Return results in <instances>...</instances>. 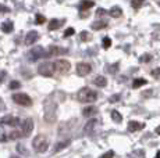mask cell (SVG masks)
I'll use <instances>...</instances> for the list:
<instances>
[{
	"instance_id": "6da1fadb",
	"label": "cell",
	"mask_w": 160,
	"mask_h": 158,
	"mask_svg": "<svg viewBox=\"0 0 160 158\" xmlns=\"http://www.w3.org/2000/svg\"><path fill=\"white\" fill-rule=\"evenodd\" d=\"M78 100L81 103H93L98 100V93L89 87H82L78 92Z\"/></svg>"
},
{
	"instance_id": "7a4b0ae2",
	"label": "cell",
	"mask_w": 160,
	"mask_h": 158,
	"mask_svg": "<svg viewBox=\"0 0 160 158\" xmlns=\"http://www.w3.org/2000/svg\"><path fill=\"white\" fill-rule=\"evenodd\" d=\"M32 146H33V148H35L38 153H45V151L48 150V147H49V140L46 139V136L38 135L35 139H33Z\"/></svg>"
},
{
	"instance_id": "3957f363",
	"label": "cell",
	"mask_w": 160,
	"mask_h": 158,
	"mask_svg": "<svg viewBox=\"0 0 160 158\" xmlns=\"http://www.w3.org/2000/svg\"><path fill=\"white\" fill-rule=\"evenodd\" d=\"M54 71H56V69H54V63L45 61V63L39 64V67H38V72L42 77H52Z\"/></svg>"
},
{
	"instance_id": "277c9868",
	"label": "cell",
	"mask_w": 160,
	"mask_h": 158,
	"mask_svg": "<svg viewBox=\"0 0 160 158\" xmlns=\"http://www.w3.org/2000/svg\"><path fill=\"white\" fill-rule=\"evenodd\" d=\"M45 54H46V51L42 46L33 47L32 50L28 51V60L31 63H35V61H38L39 58H45Z\"/></svg>"
},
{
	"instance_id": "5b68a950",
	"label": "cell",
	"mask_w": 160,
	"mask_h": 158,
	"mask_svg": "<svg viewBox=\"0 0 160 158\" xmlns=\"http://www.w3.org/2000/svg\"><path fill=\"white\" fill-rule=\"evenodd\" d=\"M13 100L17 103V104L24 105V107H29V105H32V99H31L27 93H14Z\"/></svg>"
},
{
	"instance_id": "8992f818",
	"label": "cell",
	"mask_w": 160,
	"mask_h": 158,
	"mask_svg": "<svg viewBox=\"0 0 160 158\" xmlns=\"http://www.w3.org/2000/svg\"><path fill=\"white\" fill-rule=\"evenodd\" d=\"M70 68H71V64H70V61H67V60H57L54 63V69L57 72H61V74L68 72Z\"/></svg>"
},
{
	"instance_id": "52a82bcc",
	"label": "cell",
	"mask_w": 160,
	"mask_h": 158,
	"mask_svg": "<svg viewBox=\"0 0 160 158\" xmlns=\"http://www.w3.org/2000/svg\"><path fill=\"white\" fill-rule=\"evenodd\" d=\"M91 71H92L91 64H88V63H78L77 64V74H78L79 77H85V75H88Z\"/></svg>"
},
{
	"instance_id": "ba28073f",
	"label": "cell",
	"mask_w": 160,
	"mask_h": 158,
	"mask_svg": "<svg viewBox=\"0 0 160 158\" xmlns=\"http://www.w3.org/2000/svg\"><path fill=\"white\" fill-rule=\"evenodd\" d=\"M21 130H22L24 136H29L31 133H32V130H33V119L32 118H27V119H24Z\"/></svg>"
},
{
	"instance_id": "9c48e42d",
	"label": "cell",
	"mask_w": 160,
	"mask_h": 158,
	"mask_svg": "<svg viewBox=\"0 0 160 158\" xmlns=\"http://www.w3.org/2000/svg\"><path fill=\"white\" fill-rule=\"evenodd\" d=\"M20 123V119L17 117H13V115H6L0 119V125H8V126H17Z\"/></svg>"
},
{
	"instance_id": "30bf717a",
	"label": "cell",
	"mask_w": 160,
	"mask_h": 158,
	"mask_svg": "<svg viewBox=\"0 0 160 158\" xmlns=\"http://www.w3.org/2000/svg\"><path fill=\"white\" fill-rule=\"evenodd\" d=\"M67 50L66 49H61L57 46H50L49 47V51H46L45 57H52V56H58V54H66Z\"/></svg>"
},
{
	"instance_id": "8fae6325",
	"label": "cell",
	"mask_w": 160,
	"mask_h": 158,
	"mask_svg": "<svg viewBox=\"0 0 160 158\" xmlns=\"http://www.w3.org/2000/svg\"><path fill=\"white\" fill-rule=\"evenodd\" d=\"M39 39V33L36 31H29L25 36V43L27 44H33Z\"/></svg>"
},
{
	"instance_id": "7c38bea8",
	"label": "cell",
	"mask_w": 160,
	"mask_h": 158,
	"mask_svg": "<svg viewBox=\"0 0 160 158\" xmlns=\"http://www.w3.org/2000/svg\"><path fill=\"white\" fill-rule=\"evenodd\" d=\"M66 24V20H52L50 22H49V31H54V29H58L61 28V26Z\"/></svg>"
},
{
	"instance_id": "4fadbf2b",
	"label": "cell",
	"mask_w": 160,
	"mask_h": 158,
	"mask_svg": "<svg viewBox=\"0 0 160 158\" xmlns=\"http://www.w3.org/2000/svg\"><path fill=\"white\" fill-rule=\"evenodd\" d=\"M142 128H145V125L138 122V121H130V122H128V130H130V132H138V130H141Z\"/></svg>"
},
{
	"instance_id": "5bb4252c",
	"label": "cell",
	"mask_w": 160,
	"mask_h": 158,
	"mask_svg": "<svg viewBox=\"0 0 160 158\" xmlns=\"http://www.w3.org/2000/svg\"><path fill=\"white\" fill-rule=\"evenodd\" d=\"M93 6H95V2H92V0H82V2H79L78 8L81 11H85V10H89V8H92Z\"/></svg>"
},
{
	"instance_id": "9a60e30c",
	"label": "cell",
	"mask_w": 160,
	"mask_h": 158,
	"mask_svg": "<svg viewBox=\"0 0 160 158\" xmlns=\"http://www.w3.org/2000/svg\"><path fill=\"white\" fill-rule=\"evenodd\" d=\"M104 28H107V21L104 20H98L92 24V29H95V31H100V29Z\"/></svg>"
},
{
	"instance_id": "2e32d148",
	"label": "cell",
	"mask_w": 160,
	"mask_h": 158,
	"mask_svg": "<svg viewBox=\"0 0 160 158\" xmlns=\"http://www.w3.org/2000/svg\"><path fill=\"white\" fill-rule=\"evenodd\" d=\"M82 114H84V117H95V115L98 114V108L92 107V105H88V107H85L84 110H82Z\"/></svg>"
},
{
	"instance_id": "e0dca14e",
	"label": "cell",
	"mask_w": 160,
	"mask_h": 158,
	"mask_svg": "<svg viewBox=\"0 0 160 158\" xmlns=\"http://www.w3.org/2000/svg\"><path fill=\"white\" fill-rule=\"evenodd\" d=\"M96 125H98V121L95 119V118H93V119H89L88 122H87V125H85V129L84 130L87 133H92L95 130V126H96Z\"/></svg>"
},
{
	"instance_id": "ac0fdd59",
	"label": "cell",
	"mask_w": 160,
	"mask_h": 158,
	"mask_svg": "<svg viewBox=\"0 0 160 158\" xmlns=\"http://www.w3.org/2000/svg\"><path fill=\"white\" fill-rule=\"evenodd\" d=\"M109 14H110V16H112L113 18H118V17L122 16V10H121V7H118V6H113V7L110 8Z\"/></svg>"
},
{
	"instance_id": "d6986e66",
	"label": "cell",
	"mask_w": 160,
	"mask_h": 158,
	"mask_svg": "<svg viewBox=\"0 0 160 158\" xmlns=\"http://www.w3.org/2000/svg\"><path fill=\"white\" fill-rule=\"evenodd\" d=\"M93 83L96 85L98 87H104L107 85V79L104 77H102V75H98V77L93 79Z\"/></svg>"
},
{
	"instance_id": "ffe728a7",
	"label": "cell",
	"mask_w": 160,
	"mask_h": 158,
	"mask_svg": "<svg viewBox=\"0 0 160 158\" xmlns=\"http://www.w3.org/2000/svg\"><path fill=\"white\" fill-rule=\"evenodd\" d=\"M14 29V24L11 21H6V22L2 24V31L4 33H11Z\"/></svg>"
},
{
	"instance_id": "44dd1931",
	"label": "cell",
	"mask_w": 160,
	"mask_h": 158,
	"mask_svg": "<svg viewBox=\"0 0 160 158\" xmlns=\"http://www.w3.org/2000/svg\"><path fill=\"white\" fill-rule=\"evenodd\" d=\"M146 83H148L146 79H143V78H137V79H134V82H132V89H138V87H142V86H145Z\"/></svg>"
},
{
	"instance_id": "7402d4cb",
	"label": "cell",
	"mask_w": 160,
	"mask_h": 158,
	"mask_svg": "<svg viewBox=\"0 0 160 158\" xmlns=\"http://www.w3.org/2000/svg\"><path fill=\"white\" fill-rule=\"evenodd\" d=\"M70 143H71V140L70 139H67V140H63V142H58L56 146H54V153H57V151L63 150V148H66L67 146H70Z\"/></svg>"
},
{
	"instance_id": "603a6c76",
	"label": "cell",
	"mask_w": 160,
	"mask_h": 158,
	"mask_svg": "<svg viewBox=\"0 0 160 158\" xmlns=\"http://www.w3.org/2000/svg\"><path fill=\"white\" fill-rule=\"evenodd\" d=\"M21 137H24V133H22V130H14V132H11L10 135H8V139H11V140H15V139H21Z\"/></svg>"
},
{
	"instance_id": "cb8c5ba5",
	"label": "cell",
	"mask_w": 160,
	"mask_h": 158,
	"mask_svg": "<svg viewBox=\"0 0 160 158\" xmlns=\"http://www.w3.org/2000/svg\"><path fill=\"white\" fill-rule=\"evenodd\" d=\"M112 119L116 123H120L122 121V117H121V114H120L118 111H116V110H113L112 111Z\"/></svg>"
},
{
	"instance_id": "d4e9b609",
	"label": "cell",
	"mask_w": 160,
	"mask_h": 158,
	"mask_svg": "<svg viewBox=\"0 0 160 158\" xmlns=\"http://www.w3.org/2000/svg\"><path fill=\"white\" fill-rule=\"evenodd\" d=\"M143 3H145V0H131V7L138 10V8H141L143 6Z\"/></svg>"
},
{
	"instance_id": "484cf974",
	"label": "cell",
	"mask_w": 160,
	"mask_h": 158,
	"mask_svg": "<svg viewBox=\"0 0 160 158\" xmlns=\"http://www.w3.org/2000/svg\"><path fill=\"white\" fill-rule=\"evenodd\" d=\"M102 46L104 49H109L110 46H112V39L109 38V36H104L103 38V40H102Z\"/></svg>"
},
{
	"instance_id": "4316f807",
	"label": "cell",
	"mask_w": 160,
	"mask_h": 158,
	"mask_svg": "<svg viewBox=\"0 0 160 158\" xmlns=\"http://www.w3.org/2000/svg\"><path fill=\"white\" fill-rule=\"evenodd\" d=\"M118 67H120V64H118V63H114L113 65H109V67H107V71H109L110 74H116L117 69H118Z\"/></svg>"
},
{
	"instance_id": "83f0119b",
	"label": "cell",
	"mask_w": 160,
	"mask_h": 158,
	"mask_svg": "<svg viewBox=\"0 0 160 158\" xmlns=\"http://www.w3.org/2000/svg\"><path fill=\"white\" fill-rule=\"evenodd\" d=\"M79 38H81V40H82V42H88V40H91V35H89L87 31H82L81 33H79Z\"/></svg>"
},
{
	"instance_id": "f1b7e54d",
	"label": "cell",
	"mask_w": 160,
	"mask_h": 158,
	"mask_svg": "<svg viewBox=\"0 0 160 158\" xmlns=\"http://www.w3.org/2000/svg\"><path fill=\"white\" fill-rule=\"evenodd\" d=\"M139 61L141 63H150L152 61V56H150V54H143V56H141Z\"/></svg>"
},
{
	"instance_id": "f546056e",
	"label": "cell",
	"mask_w": 160,
	"mask_h": 158,
	"mask_svg": "<svg viewBox=\"0 0 160 158\" xmlns=\"http://www.w3.org/2000/svg\"><path fill=\"white\" fill-rule=\"evenodd\" d=\"M21 86V83L18 81H11L10 82V85H8V87H10L11 90H15V89H18V87Z\"/></svg>"
},
{
	"instance_id": "4dcf8cb0",
	"label": "cell",
	"mask_w": 160,
	"mask_h": 158,
	"mask_svg": "<svg viewBox=\"0 0 160 158\" xmlns=\"http://www.w3.org/2000/svg\"><path fill=\"white\" fill-rule=\"evenodd\" d=\"M114 157V151H107V153H104V154H102V156H100L99 158H113Z\"/></svg>"
},
{
	"instance_id": "1f68e13d",
	"label": "cell",
	"mask_w": 160,
	"mask_h": 158,
	"mask_svg": "<svg viewBox=\"0 0 160 158\" xmlns=\"http://www.w3.org/2000/svg\"><path fill=\"white\" fill-rule=\"evenodd\" d=\"M150 74H152V77H153V78L160 79V68H155L152 72H150Z\"/></svg>"
},
{
	"instance_id": "d6a6232c",
	"label": "cell",
	"mask_w": 160,
	"mask_h": 158,
	"mask_svg": "<svg viewBox=\"0 0 160 158\" xmlns=\"http://www.w3.org/2000/svg\"><path fill=\"white\" fill-rule=\"evenodd\" d=\"M45 22V17L43 16H41V14H38V16H36V18H35V24H43Z\"/></svg>"
},
{
	"instance_id": "836d02e7",
	"label": "cell",
	"mask_w": 160,
	"mask_h": 158,
	"mask_svg": "<svg viewBox=\"0 0 160 158\" xmlns=\"http://www.w3.org/2000/svg\"><path fill=\"white\" fill-rule=\"evenodd\" d=\"M75 33V31H74V28H67L66 32H64V38H68V36H71Z\"/></svg>"
},
{
	"instance_id": "e575fe53",
	"label": "cell",
	"mask_w": 160,
	"mask_h": 158,
	"mask_svg": "<svg viewBox=\"0 0 160 158\" xmlns=\"http://www.w3.org/2000/svg\"><path fill=\"white\" fill-rule=\"evenodd\" d=\"M106 13H107V11L104 10V8H98V10H96V16H98V17H102V16H104Z\"/></svg>"
},
{
	"instance_id": "d590c367",
	"label": "cell",
	"mask_w": 160,
	"mask_h": 158,
	"mask_svg": "<svg viewBox=\"0 0 160 158\" xmlns=\"http://www.w3.org/2000/svg\"><path fill=\"white\" fill-rule=\"evenodd\" d=\"M6 140H8V136L6 135L4 132H2V130H0V142H6Z\"/></svg>"
},
{
	"instance_id": "8d00e7d4",
	"label": "cell",
	"mask_w": 160,
	"mask_h": 158,
	"mask_svg": "<svg viewBox=\"0 0 160 158\" xmlns=\"http://www.w3.org/2000/svg\"><path fill=\"white\" fill-rule=\"evenodd\" d=\"M17 150L20 151L21 154H25V156H27V154H28V151H25V150H24V146H22V144H18V146H17Z\"/></svg>"
},
{
	"instance_id": "74e56055",
	"label": "cell",
	"mask_w": 160,
	"mask_h": 158,
	"mask_svg": "<svg viewBox=\"0 0 160 158\" xmlns=\"http://www.w3.org/2000/svg\"><path fill=\"white\" fill-rule=\"evenodd\" d=\"M120 99H121V96L120 95H114V96L110 97V103H116V101H118Z\"/></svg>"
},
{
	"instance_id": "f35d334b",
	"label": "cell",
	"mask_w": 160,
	"mask_h": 158,
	"mask_svg": "<svg viewBox=\"0 0 160 158\" xmlns=\"http://www.w3.org/2000/svg\"><path fill=\"white\" fill-rule=\"evenodd\" d=\"M8 11H10V8L3 6V4H0V13H8Z\"/></svg>"
},
{
	"instance_id": "ab89813d",
	"label": "cell",
	"mask_w": 160,
	"mask_h": 158,
	"mask_svg": "<svg viewBox=\"0 0 160 158\" xmlns=\"http://www.w3.org/2000/svg\"><path fill=\"white\" fill-rule=\"evenodd\" d=\"M6 78V71H0V82H3Z\"/></svg>"
},
{
	"instance_id": "60d3db41",
	"label": "cell",
	"mask_w": 160,
	"mask_h": 158,
	"mask_svg": "<svg viewBox=\"0 0 160 158\" xmlns=\"http://www.w3.org/2000/svg\"><path fill=\"white\" fill-rule=\"evenodd\" d=\"M4 110V103H3V100L0 99V111H3Z\"/></svg>"
},
{
	"instance_id": "b9f144b4",
	"label": "cell",
	"mask_w": 160,
	"mask_h": 158,
	"mask_svg": "<svg viewBox=\"0 0 160 158\" xmlns=\"http://www.w3.org/2000/svg\"><path fill=\"white\" fill-rule=\"evenodd\" d=\"M156 133H158V135H160V126L156 128Z\"/></svg>"
},
{
	"instance_id": "7bdbcfd3",
	"label": "cell",
	"mask_w": 160,
	"mask_h": 158,
	"mask_svg": "<svg viewBox=\"0 0 160 158\" xmlns=\"http://www.w3.org/2000/svg\"><path fill=\"white\" fill-rule=\"evenodd\" d=\"M155 158H160V151H158V154H156V157Z\"/></svg>"
},
{
	"instance_id": "ee69618b",
	"label": "cell",
	"mask_w": 160,
	"mask_h": 158,
	"mask_svg": "<svg viewBox=\"0 0 160 158\" xmlns=\"http://www.w3.org/2000/svg\"><path fill=\"white\" fill-rule=\"evenodd\" d=\"M11 158H18V157H14V156H13V157H11Z\"/></svg>"
},
{
	"instance_id": "f6af8a7d",
	"label": "cell",
	"mask_w": 160,
	"mask_h": 158,
	"mask_svg": "<svg viewBox=\"0 0 160 158\" xmlns=\"http://www.w3.org/2000/svg\"><path fill=\"white\" fill-rule=\"evenodd\" d=\"M159 6H160V2H159Z\"/></svg>"
}]
</instances>
